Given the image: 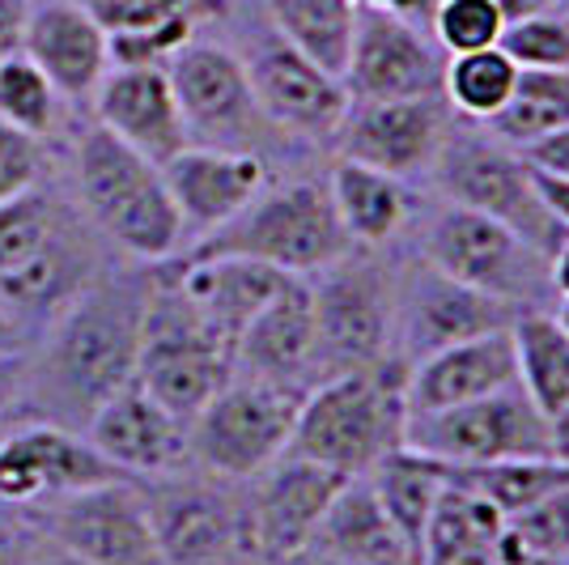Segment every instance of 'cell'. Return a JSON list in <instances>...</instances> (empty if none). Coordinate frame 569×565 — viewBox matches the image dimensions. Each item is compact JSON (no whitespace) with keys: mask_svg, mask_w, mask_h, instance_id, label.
Listing matches in <instances>:
<instances>
[{"mask_svg":"<svg viewBox=\"0 0 569 565\" xmlns=\"http://www.w3.org/2000/svg\"><path fill=\"white\" fill-rule=\"evenodd\" d=\"M86 438L123 476H167L191 455L188 425L170 417L137 378L90 413Z\"/></svg>","mask_w":569,"mask_h":565,"instance_id":"21","label":"cell"},{"mask_svg":"<svg viewBox=\"0 0 569 565\" xmlns=\"http://www.w3.org/2000/svg\"><path fill=\"white\" fill-rule=\"evenodd\" d=\"M493 565H569V562H557V557H545V553H536V548H527V544L510 532V527H501L498 536V553H493Z\"/></svg>","mask_w":569,"mask_h":565,"instance_id":"47","label":"cell"},{"mask_svg":"<svg viewBox=\"0 0 569 565\" xmlns=\"http://www.w3.org/2000/svg\"><path fill=\"white\" fill-rule=\"evenodd\" d=\"M94 111L111 137L153 166H167L191 145L167 69H111L94 90Z\"/></svg>","mask_w":569,"mask_h":565,"instance_id":"23","label":"cell"},{"mask_svg":"<svg viewBox=\"0 0 569 565\" xmlns=\"http://www.w3.org/2000/svg\"><path fill=\"white\" fill-rule=\"evenodd\" d=\"M519 65L501 48L468 51V56H447V72H442V98L455 116L480 119L489 123L501 116V107L510 102L515 86H519Z\"/></svg>","mask_w":569,"mask_h":565,"instance_id":"36","label":"cell"},{"mask_svg":"<svg viewBox=\"0 0 569 565\" xmlns=\"http://www.w3.org/2000/svg\"><path fill=\"white\" fill-rule=\"evenodd\" d=\"M379 494L387 518L396 523V532L403 536L408 553H412V565L421 562V541H426L429 515L438 506V497L447 489V476H442V464L429 459V455H417V450H391L382 464H375V472L366 476Z\"/></svg>","mask_w":569,"mask_h":565,"instance_id":"31","label":"cell"},{"mask_svg":"<svg viewBox=\"0 0 569 565\" xmlns=\"http://www.w3.org/2000/svg\"><path fill=\"white\" fill-rule=\"evenodd\" d=\"M429 26H433V43L447 56H468V51L498 48L506 13L498 0H438Z\"/></svg>","mask_w":569,"mask_h":565,"instance_id":"39","label":"cell"},{"mask_svg":"<svg viewBox=\"0 0 569 565\" xmlns=\"http://www.w3.org/2000/svg\"><path fill=\"white\" fill-rule=\"evenodd\" d=\"M234 375L310 387L315 383V294L310 277H284L234 345Z\"/></svg>","mask_w":569,"mask_h":565,"instance_id":"22","label":"cell"},{"mask_svg":"<svg viewBox=\"0 0 569 565\" xmlns=\"http://www.w3.org/2000/svg\"><path fill=\"white\" fill-rule=\"evenodd\" d=\"M200 22H204V18H196V13H179V18L144 26V30L107 34L111 69H167L170 56H179V51L196 39V26Z\"/></svg>","mask_w":569,"mask_h":565,"instance_id":"40","label":"cell"},{"mask_svg":"<svg viewBox=\"0 0 569 565\" xmlns=\"http://www.w3.org/2000/svg\"><path fill=\"white\" fill-rule=\"evenodd\" d=\"M77 191L102 235L144 264H167L183 247V221L162 179V166L111 137L102 123L77 141Z\"/></svg>","mask_w":569,"mask_h":565,"instance_id":"3","label":"cell"},{"mask_svg":"<svg viewBox=\"0 0 569 565\" xmlns=\"http://www.w3.org/2000/svg\"><path fill=\"white\" fill-rule=\"evenodd\" d=\"M442 476L489 502L506 523L522 515L527 506H536L552 489L569 485V464L561 459H506V464H472V468H451L442 464Z\"/></svg>","mask_w":569,"mask_h":565,"instance_id":"34","label":"cell"},{"mask_svg":"<svg viewBox=\"0 0 569 565\" xmlns=\"http://www.w3.org/2000/svg\"><path fill=\"white\" fill-rule=\"evenodd\" d=\"M403 447L451 468L506 464V459H557L548 417L531 404L519 383L485 400L408 417Z\"/></svg>","mask_w":569,"mask_h":565,"instance_id":"11","label":"cell"},{"mask_svg":"<svg viewBox=\"0 0 569 565\" xmlns=\"http://www.w3.org/2000/svg\"><path fill=\"white\" fill-rule=\"evenodd\" d=\"M403 375L408 366L396 357L379 370L310 383L284 455L323 464L340 476H370L375 464L403 447Z\"/></svg>","mask_w":569,"mask_h":565,"instance_id":"2","label":"cell"},{"mask_svg":"<svg viewBox=\"0 0 569 565\" xmlns=\"http://www.w3.org/2000/svg\"><path fill=\"white\" fill-rule=\"evenodd\" d=\"M552 9H561V13H569V0H552Z\"/></svg>","mask_w":569,"mask_h":565,"instance_id":"57","label":"cell"},{"mask_svg":"<svg viewBox=\"0 0 569 565\" xmlns=\"http://www.w3.org/2000/svg\"><path fill=\"white\" fill-rule=\"evenodd\" d=\"M22 349V324H18V315L0 303V357L4 354H18Z\"/></svg>","mask_w":569,"mask_h":565,"instance_id":"51","label":"cell"},{"mask_svg":"<svg viewBox=\"0 0 569 565\" xmlns=\"http://www.w3.org/2000/svg\"><path fill=\"white\" fill-rule=\"evenodd\" d=\"M527 162V158H522ZM527 175H531V188H536V200L545 205V212L561 226V230H569V179L566 175H552V170H545V166H531L527 162Z\"/></svg>","mask_w":569,"mask_h":565,"instance_id":"44","label":"cell"},{"mask_svg":"<svg viewBox=\"0 0 569 565\" xmlns=\"http://www.w3.org/2000/svg\"><path fill=\"white\" fill-rule=\"evenodd\" d=\"M493 137L510 149H527L548 132L569 128V69L519 72V86L501 116L489 119Z\"/></svg>","mask_w":569,"mask_h":565,"instance_id":"35","label":"cell"},{"mask_svg":"<svg viewBox=\"0 0 569 565\" xmlns=\"http://www.w3.org/2000/svg\"><path fill=\"white\" fill-rule=\"evenodd\" d=\"M349 480L353 476H340L323 464L281 455L268 468L263 485L256 489L247 515H242V532H247L251 548L268 562H298L315 541L328 506Z\"/></svg>","mask_w":569,"mask_h":565,"instance_id":"18","label":"cell"},{"mask_svg":"<svg viewBox=\"0 0 569 565\" xmlns=\"http://www.w3.org/2000/svg\"><path fill=\"white\" fill-rule=\"evenodd\" d=\"M111 480L128 476L64 425H22L0 438V502L9 506L60 502Z\"/></svg>","mask_w":569,"mask_h":565,"instance_id":"17","label":"cell"},{"mask_svg":"<svg viewBox=\"0 0 569 565\" xmlns=\"http://www.w3.org/2000/svg\"><path fill=\"white\" fill-rule=\"evenodd\" d=\"M162 179L183 221V235L200 242L204 235L234 221L268 184V166L256 149H217V145H188L179 149Z\"/></svg>","mask_w":569,"mask_h":565,"instance_id":"20","label":"cell"},{"mask_svg":"<svg viewBox=\"0 0 569 565\" xmlns=\"http://www.w3.org/2000/svg\"><path fill=\"white\" fill-rule=\"evenodd\" d=\"M515 315L519 307L451 281L421 259L403 277V285H396V340H400L396 357L403 366H417L451 345L489 336V331H506L515 324Z\"/></svg>","mask_w":569,"mask_h":565,"instance_id":"13","label":"cell"},{"mask_svg":"<svg viewBox=\"0 0 569 565\" xmlns=\"http://www.w3.org/2000/svg\"><path fill=\"white\" fill-rule=\"evenodd\" d=\"M552 319L561 324V331L569 336V298H557V310H552Z\"/></svg>","mask_w":569,"mask_h":565,"instance_id":"55","label":"cell"},{"mask_svg":"<svg viewBox=\"0 0 569 565\" xmlns=\"http://www.w3.org/2000/svg\"><path fill=\"white\" fill-rule=\"evenodd\" d=\"M447 51L433 43L421 26L391 9L357 4L353 56L345 69L349 98L387 102V98H429L442 95Z\"/></svg>","mask_w":569,"mask_h":565,"instance_id":"14","label":"cell"},{"mask_svg":"<svg viewBox=\"0 0 569 565\" xmlns=\"http://www.w3.org/2000/svg\"><path fill=\"white\" fill-rule=\"evenodd\" d=\"M328 196L332 209L353 238V247H382L400 235L412 217V191L408 179H396L387 170H375L366 162L340 158L328 175Z\"/></svg>","mask_w":569,"mask_h":565,"instance_id":"29","label":"cell"},{"mask_svg":"<svg viewBox=\"0 0 569 565\" xmlns=\"http://www.w3.org/2000/svg\"><path fill=\"white\" fill-rule=\"evenodd\" d=\"M548 281H552V294H557V298H569V238L552 251V259H548Z\"/></svg>","mask_w":569,"mask_h":565,"instance_id":"50","label":"cell"},{"mask_svg":"<svg viewBox=\"0 0 569 565\" xmlns=\"http://www.w3.org/2000/svg\"><path fill=\"white\" fill-rule=\"evenodd\" d=\"M26 18H30V0H0V60L22 51Z\"/></svg>","mask_w":569,"mask_h":565,"instance_id":"46","label":"cell"},{"mask_svg":"<svg viewBox=\"0 0 569 565\" xmlns=\"http://www.w3.org/2000/svg\"><path fill=\"white\" fill-rule=\"evenodd\" d=\"M22 378H26V357L22 354H4V357H0V422L9 417L13 400L22 396Z\"/></svg>","mask_w":569,"mask_h":565,"instance_id":"48","label":"cell"},{"mask_svg":"<svg viewBox=\"0 0 569 565\" xmlns=\"http://www.w3.org/2000/svg\"><path fill=\"white\" fill-rule=\"evenodd\" d=\"M307 553L345 565H412V553L366 476H353L319 523Z\"/></svg>","mask_w":569,"mask_h":565,"instance_id":"28","label":"cell"},{"mask_svg":"<svg viewBox=\"0 0 569 565\" xmlns=\"http://www.w3.org/2000/svg\"><path fill=\"white\" fill-rule=\"evenodd\" d=\"M353 4H375V9H391V13H403V18H412V22H421L429 13L438 9V0H353Z\"/></svg>","mask_w":569,"mask_h":565,"instance_id":"49","label":"cell"},{"mask_svg":"<svg viewBox=\"0 0 569 565\" xmlns=\"http://www.w3.org/2000/svg\"><path fill=\"white\" fill-rule=\"evenodd\" d=\"M77 9H86L107 34H123V30H144L179 13H196L209 18L221 13V0H72Z\"/></svg>","mask_w":569,"mask_h":565,"instance_id":"41","label":"cell"},{"mask_svg":"<svg viewBox=\"0 0 569 565\" xmlns=\"http://www.w3.org/2000/svg\"><path fill=\"white\" fill-rule=\"evenodd\" d=\"M307 387L234 375L188 425V450L226 480L268 472L293 438Z\"/></svg>","mask_w":569,"mask_h":565,"instance_id":"8","label":"cell"},{"mask_svg":"<svg viewBox=\"0 0 569 565\" xmlns=\"http://www.w3.org/2000/svg\"><path fill=\"white\" fill-rule=\"evenodd\" d=\"M242 65H247L251 90L268 123L302 132V137H319V141L340 132V123L353 107L349 86L307 60L298 48H289L277 30L260 34L242 56Z\"/></svg>","mask_w":569,"mask_h":565,"instance_id":"16","label":"cell"},{"mask_svg":"<svg viewBox=\"0 0 569 565\" xmlns=\"http://www.w3.org/2000/svg\"><path fill=\"white\" fill-rule=\"evenodd\" d=\"M268 18L289 48L345 81L357 34L353 0H268Z\"/></svg>","mask_w":569,"mask_h":565,"instance_id":"32","label":"cell"},{"mask_svg":"<svg viewBox=\"0 0 569 565\" xmlns=\"http://www.w3.org/2000/svg\"><path fill=\"white\" fill-rule=\"evenodd\" d=\"M510 345L519 361V387L545 417H557L569 404V336L561 324L540 307L519 310L510 324Z\"/></svg>","mask_w":569,"mask_h":565,"instance_id":"33","label":"cell"},{"mask_svg":"<svg viewBox=\"0 0 569 565\" xmlns=\"http://www.w3.org/2000/svg\"><path fill=\"white\" fill-rule=\"evenodd\" d=\"M22 51L43 69V77L56 86V95L69 98V102L94 98L102 77L111 72L107 30L86 9H77L72 0L30 4Z\"/></svg>","mask_w":569,"mask_h":565,"instance_id":"25","label":"cell"},{"mask_svg":"<svg viewBox=\"0 0 569 565\" xmlns=\"http://www.w3.org/2000/svg\"><path fill=\"white\" fill-rule=\"evenodd\" d=\"M429 175H433V188L447 196V205L493 217L506 230L527 238L536 251H545L548 259L569 238V230H561L536 200L522 153L501 145L498 137L489 141L472 132H451Z\"/></svg>","mask_w":569,"mask_h":565,"instance_id":"10","label":"cell"},{"mask_svg":"<svg viewBox=\"0 0 569 565\" xmlns=\"http://www.w3.org/2000/svg\"><path fill=\"white\" fill-rule=\"evenodd\" d=\"M421 251L429 268H438L442 277L519 310H531L545 294H552L545 251H536L527 238L506 230L493 217L459 205H447L429 217Z\"/></svg>","mask_w":569,"mask_h":565,"instance_id":"9","label":"cell"},{"mask_svg":"<svg viewBox=\"0 0 569 565\" xmlns=\"http://www.w3.org/2000/svg\"><path fill=\"white\" fill-rule=\"evenodd\" d=\"M167 77L179 98L191 145L251 149V141L263 137L268 116L256 102L242 56H234L230 48L191 39L179 56H170Z\"/></svg>","mask_w":569,"mask_h":565,"instance_id":"12","label":"cell"},{"mask_svg":"<svg viewBox=\"0 0 569 565\" xmlns=\"http://www.w3.org/2000/svg\"><path fill=\"white\" fill-rule=\"evenodd\" d=\"M43 565H90V562H81V557H72V553H64V548H60V553H56V557H48Z\"/></svg>","mask_w":569,"mask_h":565,"instance_id":"56","label":"cell"},{"mask_svg":"<svg viewBox=\"0 0 569 565\" xmlns=\"http://www.w3.org/2000/svg\"><path fill=\"white\" fill-rule=\"evenodd\" d=\"M451 107L442 95L429 98H387V102H357L340 123L336 141L349 162H366L396 179L429 175L442 145L451 137Z\"/></svg>","mask_w":569,"mask_h":565,"instance_id":"15","label":"cell"},{"mask_svg":"<svg viewBox=\"0 0 569 565\" xmlns=\"http://www.w3.org/2000/svg\"><path fill=\"white\" fill-rule=\"evenodd\" d=\"M501 527L506 518L489 502L447 480V489L429 515L417 565H493Z\"/></svg>","mask_w":569,"mask_h":565,"instance_id":"30","label":"cell"},{"mask_svg":"<svg viewBox=\"0 0 569 565\" xmlns=\"http://www.w3.org/2000/svg\"><path fill=\"white\" fill-rule=\"evenodd\" d=\"M501 13H506V22H515V18H527V13H540V9H552V0H498Z\"/></svg>","mask_w":569,"mask_h":565,"instance_id":"54","label":"cell"},{"mask_svg":"<svg viewBox=\"0 0 569 565\" xmlns=\"http://www.w3.org/2000/svg\"><path fill=\"white\" fill-rule=\"evenodd\" d=\"M170 281L179 285V294L188 298V307L196 310V319L213 331L217 340L234 354L238 336L247 331V324L260 315V307L281 289L284 272L256 264V259H183L167 272Z\"/></svg>","mask_w":569,"mask_h":565,"instance_id":"27","label":"cell"},{"mask_svg":"<svg viewBox=\"0 0 569 565\" xmlns=\"http://www.w3.org/2000/svg\"><path fill=\"white\" fill-rule=\"evenodd\" d=\"M349 251H357V247L336 217L328 184L298 179V184L260 191L234 221H226L221 230L191 242L188 256L256 259V264H268L284 277H315Z\"/></svg>","mask_w":569,"mask_h":565,"instance_id":"5","label":"cell"},{"mask_svg":"<svg viewBox=\"0 0 569 565\" xmlns=\"http://www.w3.org/2000/svg\"><path fill=\"white\" fill-rule=\"evenodd\" d=\"M43 170H48V145H43V137L22 132V128L0 119V205L43 188Z\"/></svg>","mask_w":569,"mask_h":565,"instance_id":"42","label":"cell"},{"mask_svg":"<svg viewBox=\"0 0 569 565\" xmlns=\"http://www.w3.org/2000/svg\"><path fill=\"white\" fill-rule=\"evenodd\" d=\"M51 536L64 553L90 565H167L158 553L144 494L132 480H111L86 494L60 497Z\"/></svg>","mask_w":569,"mask_h":565,"instance_id":"19","label":"cell"},{"mask_svg":"<svg viewBox=\"0 0 569 565\" xmlns=\"http://www.w3.org/2000/svg\"><path fill=\"white\" fill-rule=\"evenodd\" d=\"M315 383L396 361V281L379 259L349 251L310 277Z\"/></svg>","mask_w":569,"mask_h":565,"instance_id":"6","label":"cell"},{"mask_svg":"<svg viewBox=\"0 0 569 565\" xmlns=\"http://www.w3.org/2000/svg\"><path fill=\"white\" fill-rule=\"evenodd\" d=\"M94 277V256L72 212L34 188L0 205V303L18 319L60 315Z\"/></svg>","mask_w":569,"mask_h":565,"instance_id":"4","label":"cell"},{"mask_svg":"<svg viewBox=\"0 0 569 565\" xmlns=\"http://www.w3.org/2000/svg\"><path fill=\"white\" fill-rule=\"evenodd\" d=\"M158 553L167 565H213L242 536L234 502L200 480H174L144 494Z\"/></svg>","mask_w":569,"mask_h":565,"instance_id":"26","label":"cell"},{"mask_svg":"<svg viewBox=\"0 0 569 565\" xmlns=\"http://www.w3.org/2000/svg\"><path fill=\"white\" fill-rule=\"evenodd\" d=\"M56 116H60V95L43 77V69L26 51L4 56L0 60V119L22 132L48 137L56 128Z\"/></svg>","mask_w":569,"mask_h":565,"instance_id":"37","label":"cell"},{"mask_svg":"<svg viewBox=\"0 0 569 565\" xmlns=\"http://www.w3.org/2000/svg\"><path fill=\"white\" fill-rule=\"evenodd\" d=\"M548 434H552V455L569 464V404L557 413V417H548Z\"/></svg>","mask_w":569,"mask_h":565,"instance_id":"52","label":"cell"},{"mask_svg":"<svg viewBox=\"0 0 569 565\" xmlns=\"http://www.w3.org/2000/svg\"><path fill=\"white\" fill-rule=\"evenodd\" d=\"M519 153L531 166H545V170H552V175H566V179H569V128H561V132H548V137L531 141L527 149H519Z\"/></svg>","mask_w":569,"mask_h":565,"instance_id":"45","label":"cell"},{"mask_svg":"<svg viewBox=\"0 0 569 565\" xmlns=\"http://www.w3.org/2000/svg\"><path fill=\"white\" fill-rule=\"evenodd\" d=\"M22 544H18V527L9 518H0V565H18Z\"/></svg>","mask_w":569,"mask_h":565,"instance_id":"53","label":"cell"},{"mask_svg":"<svg viewBox=\"0 0 569 565\" xmlns=\"http://www.w3.org/2000/svg\"><path fill=\"white\" fill-rule=\"evenodd\" d=\"M498 48L519 65L522 72L569 69V13L561 9H540L515 18L501 30Z\"/></svg>","mask_w":569,"mask_h":565,"instance_id":"38","label":"cell"},{"mask_svg":"<svg viewBox=\"0 0 569 565\" xmlns=\"http://www.w3.org/2000/svg\"><path fill=\"white\" fill-rule=\"evenodd\" d=\"M527 548L569 562V485L552 489L548 497H540L536 506H527L522 515H515L506 523Z\"/></svg>","mask_w":569,"mask_h":565,"instance_id":"43","label":"cell"},{"mask_svg":"<svg viewBox=\"0 0 569 565\" xmlns=\"http://www.w3.org/2000/svg\"><path fill=\"white\" fill-rule=\"evenodd\" d=\"M144 303H149V281L107 277L90 281L60 310L43 378L64 413L90 422L98 404L137 378Z\"/></svg>","mask_w":569,"mask_h":565,"instance_id":"1","label":"cell"},{"mask_svg":"<svg viewBox=\"0 0 569 565\" xmlns=\"http://www.w3.org/2000/svg\"><path fill=\"white\" fill-rule=\"evenodd\" d=\"M230 378H234V354L196 319L179 285L170 277L149 281L137 383L170 417L191 425Z\"/></svg>","mask_w":569,"mask_h":565,"instance_id":"7","label":"cell"},{"mask_svg":"<svg viewBox=\"0 0 569 565\" xmlns=\"http://www.w3.org/2000/svg\"><path fill=\"white\" fill-rule=\"evenodd\" d=\"M515 383H519V361H515V345H510V328H506L463 340V345H451L442 354L408 366L403 404H408V417L442 413V408H455V404L498 396Z\"/></svg>","mask_w":569,"mask_h":565,"instance_id":"24","label":"cell"}]
</instances>
